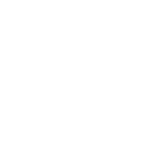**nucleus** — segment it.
I'll use <instances>...</instances> for the list:
<instances>
[]
</instances>
